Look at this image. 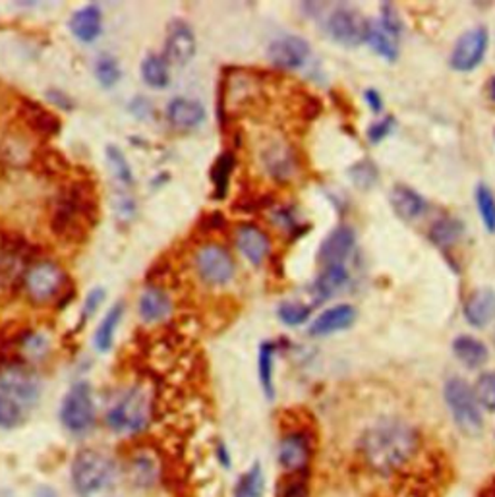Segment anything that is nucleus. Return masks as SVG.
Masks as SVG:
<instances>
[{
  "label": "nucleus",
  "instance_id": "f257e3e1",
  "mask_svg": "<svg viewBox=\"0 0 495 497\" xmlns=\"http://www.w3.org/2000/svg\"><path fill=\"white\" fill-rule=\"evenodd\" d=\"M364 461L379 473H393L405 466L418 449V434L403 420H381L360 439Z\"/></svg>",
  "mask_w": 495,
  "mask_h": 497
},
{
  "label": "nucleus",
  "instance_id": "f03ea898",
  "mask_svg": "<svg viewBox=\"0 0 495 497\" xmlns=\"http://www.w3.org/2000/svg\"><path fill=\"white\" fill-rule=\"evenodd\" d=\"M99 200L95 184L89 181H74L64 186L52 203L51 229L62 240L78 242L86 239L98 223Z\"/></svg>",
  "mask_w": 495,
  "mask_h": 497
},
{
  "label": "nucleus",
  "instance_id": "7ed1b4c3",
  "mask_svg": "<svg viewBox=\"0 0 495 497\" xmlns=\"http://www.w3.org/2000/svg\"><path fill=\"white\" fill-rule=\"evenodd\" d=\"M72 488L79 497H98L117 480V463L98 449H81L70 468Z\"/></svg>",
  "mask_w": 495,
  "mask_h": 497
},
{
  "label": "nucleus",
  "instance_id": "20e7f679",
  "mask_svg": "<svg viewBox=\"0 0 495 497\" xmlns=\"http://www.w3.org/2000/svg\"><path fill=\"white\" fill-rule=\"evenodd\" d=\"M154 417V395L144 385H134L107 412V426L117 434H140Z\"/></svg>",
  "mask_w": 495,
  "mask_h": 497
},
{
  "label": "nucleus",
  "instance_id": "39448f33",
  "mask_svg": "<svg viewBox=\"0 0 495 497\" xmlns=\"http://www.w3.org/2000/svg\"><path fill=\"white\" fill-rule=\"evenodd\" d=\"M444 399L459 430L464 436H480L484 427V418L471 383L457 376L449 378L444 385Z\"/></svg>",
  "mask_w": 495,
  "mask_h": 497
},
{
  "label": "nucleus",
  "instance_id": "423d86ee",
  "mask_svg": "<svg viewBox=\"0 0 495 497\" xmlns=\"http://www.w3.org/2000/svg\"><path fill=\"white\" fill-rule=\"evenodd\" d=\"M70 285L64 269L54 261H35L25 271L23 286L25 293L35 304H49L64 295V288Z\"/></svg>",
  "mask_w": 495,
  "mask_h": 497
},
{
  "label": "nucleus",
  "instance_id": "0eeeda50",
  "mask_svg": "<svg viewBox=\"0 0 495 497\" xmlns=\"http://www.w3.org/2000/svg\"><path fill=\"white\" fill-rule=\"evenodd\" d=\"M61 422L74 436L88 434L95 424V403L89 383L78 381L62 399Z\"/></svg>",
  "mask_w": 495,
  "mask_h": 497
},
{
  "label": "nucleus",
  "instance_id": "6e6552de",
  "mask_svg": "<svg viewBox=\"0 0 495 497\" xmlns=\"http://www.w3.org/2000/svg\"><path fill=\"white\" fill-rule=\"evenodd\" d=\"M196 273L210 286H225L235 279L237 266L230 252L221 244H205L196 252Z\"/></svg>",
  "mask_w": 495,
  "mask_h": 497
},
{
  "label": "nucleus",
  "instance_id": "1a4fd4ad",
  "mask_svg": "<svg viewBox=\"0 0 495 497\" xmlns=\"http://www.w3.org/2000/svg\"><path fill=\"white\" fill-rule=\"evenodd\" d=\"M0 393L23 405H35L41 395V381L35 371L20 362H8L0 368Z\"/></svg>",
  "mask_w": 495,
  "mask_h": 497
},
{
  "label": "nucleus",
  "instance_id": "9d476101",
  "mask_svg": "<svg viewBox=\"0 0 495 497\" xmlns=\"http://www.w3.org/2000/svg\"><path fill=\"white\" fill-rule=\"evenodd\" d=\"M490 47V33L484 25L464 32L453 47L449 64L457 72H472L482 64Z\"/></svg>",
  "mask_w": 495,
  "mask_h": 497
},
{
  "label": "nucleus",
  "instance_id": "9b49d317",
  "mask_svg": "<svg viewBox=\"0 0 495 497\" xmlns=\"http://www.w3.org/2000/svg\"><path fill=\"white\" fill-rule=\"evenodd\" d=\"M33 246L18 234H10L0 242V279L5 285L16 281L33 264Z\"/></svg>",
  "mask_w": 495,
  "mask_h": 497
},
{
  "label": "nucleus",
  "instance_id": "f8f14e48",
  "mask_svg": "<svg viewBox=\"0 0 495 497\" xmlns=\"http://www.w3.org/2000/svg\"><path fill=\"white\" fill-rule=\"evenodd\" d=\"M369 20L359 10L337 8L327 20V33L342 47H359L366 41Z\"/></svg>",
  "mask_w": 495,
  "mask_h": 497
},
{
  "label": "nucleus",
  "instance_id": "ddd939ff",
  "mask_svg": "<svg viewBox=\"0 0 495 497\" xmlns=\"http://www.w3.org/2000/svg\"><path fill=\"white\" fill-rule=\"evenodd\" d=\"M312 47L306 39L298 35H285L275 39L267 49L269 62L279 70H298L310 59Z\"/></svg>",
  "mask_w": 495,
  "mask_h": 497
},
{
  "label": "nucleus",
  "instance_id": "4468645a",
  "mask_svg": "<svg viewBox=\"0 0 495 497\" xmlns=\"http://www.w3.org/2000/svg\"><path fill=\"white\" fill-rule=\"evenodd\" d=\"M266 173L277 183L293 181L298 173V157L293 147L285 142H271L259 154Z\"/></svg>",
  "mask_w": 495,
  "mask_h": 497
},
{
  "label": "nucleus",
  "instance_id": "2eb2a0df",
  "mask_svg": "<svg viewBox=\"0 0 495 497\" xmlns=\"http://www.w3.org/2000/svg\"><path fill=\"white\" fill-rule=\"evenodd\" d=\"M356 246V232L349 225H339L327 234L318 250V264L325 267L345 266L347 258L352 254Z\"/></svg>",
  "mask_w": 495,
  "mask_h": 497
},
{
  "label": "nucleus",
  "instance_id": "dca6fc26",
  "mask_svg": "<svg viewBox=\"0 0 495 497\" xmlns=\"http://www.w3.org/2000/svg\"><path fill=\"white\" fill-rule=\"evenodd\" d=\"M196 54V35L191 27L182 22L174 20L169 25L167 41H164V61L174 66H186Z\"/></svg>",
  "mask_w": 495,
  "mask_h": 497
},
{
  "label": "nucleus",
  "instance_id": "f3484780",
  "mask_svg": "<svg viewBox=\"0 0 495 497\" xmlns=\"http://www.w3.org/2000/svg\"><path fill=\"white\" fill-rule=\"evenodd\" d=\"M356 317H359V310L352 304H337V306L322 312L312 322L308 333L312 337H327L333 333H341L354 325Z\"/></svg>",
  "mask_w": 495,
  "mask_h": 497
},
{
  "label": "nucleus",
  "instance_id": "a211bd4d",
  "mask_svg": "<svg viewBox=\"0 0 495 497\" xmlns=\"http://www.w3.org/2000/svg\"><path fill=\"white\" fill-rule=\"evenodd\" d=\"M237 246L240 254L250 261L254 267L264 266V261L269 258L271 252L267 232L252 223H244L237 229Z\"/></svg>",
  "mask_w": 495,
  "mask_h": 497
},
{
  "label": "nucleus",
  "instance_id": "6ab92c4d",
  "mask_svg": "<svg viewBox=\"0 0 495 497\" xmlns=\"http://www.w3.org/2000/svg\"><path fill=\"white\" fill-rule=\"evenodd\" d=\"M464 320L474 329H484L495 320V291L491 286H480L464 302Z\"/></svg>",
  "mask_w": 495,
  "mask_h": 497
},
{
  "label": "nucleus",
  "instance_id": "aec40b11",
  "mask_svg": "<svg viewBox=\"0 0 495 497\" xmlns=\"http://www.w3.org/2000/svg\"><path fill=\"white\" fill-rule=\"evenodd\" d=\"M310 439L304 432L286 434L279 444V464L286 473H298L310 461Z\"/></svg>",
  "mask_w": 495,
  "mask_h": 497
},
{
  "label": "nucleus",
  "instance_id": "412c9836",
  "mask_svg": "<svg viewBox=\"0 0 495 497\" xmlns=\"http://www.w3.org/2000/svg\"><path fill=\"white\" fill-rule=\"evenodd\" d=\"M20 115H22L27 128L33 130L39 136H43V137L59 136L61 130H62L61 118L54 113H51V110H47L43 105L37 103V101L22 99Z\"/></svg>",
  "mask_w": 495,
  "mask_h": 497
},
{
  "label": "nucleus",
  "instance_id": "4be33fe9",
  "mask_svg": "<svg viewBox=\"0 0 495 497\" xmlns=\"http://www.w3.org/2000/svg\"><path fill=\"white\" fill-rule=\"evenodd\" d=\"M389 202L395 215L405 220V223H412V220L420 219L425 213V210H428V202H425V198L418 194L415 188L405 184H397L391 190Z\"/></svg>",
  "mask_w": 495,
  "mask_h": 497
},
{
  "label": "nucleus",
  "instance_id": "5701e85b",
  "mask_svg": "<svg viewBox=\"0 0 495 497\" xmlns=\"http://www.w3.org/2000/svg\"><path fill=\"white\" fill-rule=\"evenodd\" d=\"M137 312L145 324H159L171 315L173 300L161 286H147L137 302Z\"/></svg>",
  "mask_w": 495,
  "mask_h": 497
},
{
  "label": "nucleus",
  "instance_id": "b1692460",
  "mask_svg": "<svg viewBox=\"0 0 495 497\" xmlns=\"http://www.w3.org/2000/svg\"><path fill=\"white\" fill-rule=\"evenodd\" d=\"M167 118L176 130L198 128L205 120V107L196 99L174 98L167 105Z\"/></svg>",
  "mask_w": 495,
  "mask_h": 497
},
{
  "label": "nucleus",
  "instance_id": "393cba45",
  "mask_svg": "<svg viewBox=\"0 0 495 497\" xmlns=\"http://www.w3.org/2000/svg\"><path fill=\"white\" fill-rule=\"evenodd\" d=\"M70 32L81 43H93L103 32V14L99 6L89 5L79 8L70 20Z\"/></svg>",
  "mask_w": 495,
  "mask_h": 497
},
{
  "label": "nucleus",
  "instance_id": "a878e982",
  "mask_svg": "<svg viewBox=\"0 0 495 497\" xmlns=\"http://www.w3.org/2000/svg\"><path fill=\"white\" fill-rule=\"evenodd\" d=\"M453 354H455L457 361L469 370L482 368L490 358L486 342L472 335H459L453 341Z\"/></svg>",
  "mask_w": 495,
  "mask_h": 497
},
{
  "label": "nucleus",
  "instance_id": "bb28decb",
  "mask_svg": "<svg viewBox=\"0 0 495 497\" xmlns=\"http://www.w3.org/2000/svg\"><path fill=\"white\" fill-rule=\"evenodd\" d=\"M350 279L349 269L345 266H333V267H325L318 279L313 281V296L320 298V302L332 298L333 295H337L342 286H345Z\"/></svg>",
  "mask_w": 495,
  "mask_h": 497
},
{
  "label": "nucleus",
  "instance_id": "cd10ccee",
  "mask_svg": "<svg viewBox=\"0 0 495 497\" xmlns=\"http://www.w3.org/2000/svg\"><path fill=\"white\" fill-rule=\"evenodd\" d=\"M464 234V223L455 217H444L432 225L428 237L439 248V250H449L455 246Z\"/></svg>",
  "mask_w": 495,
  "mask_h": 497
},
{
  "label": "nucleus",
  "instance_id": "c85d7f7f",
  "mask_svg": "<svg viewBox=\"0 0 495 497\" xmlns=\"http://www.w3.org/2000/svg\"><path fill=\"white\" fill-rule=\"evenodd\" d=\"M124 310H126V306H124L122 302H117L115 306L111 310H108V314L103 317V322L99 324L98 331H95L93 344H95V349H98L99 352H108V351L113 349L115 333H117L118 324L122 322Z\"/></svg>",
  "mask_w": 495,
  "mask_h": 497
},
{
  "label": "nucleus",
  "instance_id": "c756f323",
  "mask_svg": "<svg viewBox=\"0 0 495 497\" xmlns=\"http://www.w3.org/2000/svg\"><path fill=\"white\" fill-rule=\"evenodd\" d=\"M275 351H277V344L275 342H261L259 352H257V376L261 391H264L267 400L275 399Z\"/></svg>",
  "mask_w": 495,
  "mask_h": 497
},
{
  "label": "nucleus",
  "instance_id": "7c9ffc66",
  "mask_svg": "<svg viewBox=\"0 0 495 497\" xmlns=\"http://www.w3.org/2000/svg\"><path fill=\"white\" fill-rule=\"evenodd\" d=\"M366 43L388 62H395L398 59V39L385 32L379 22H369Z\"/></svg>",
  "mask_w": 495,
  "mask_h": 497
},
{
  "label": "nucleus",
  "instance_id": "2f4dec72",
  "mask_svg": "<svg viewBox=\"0 0 495 497\" xmlns=\"http://www.w3.org/2000/svg\"><path fill=\"white\" fill-rule=\"evenodd\" d=\"M237 167V157L232 151H223L221 155L217 157L215 164L211 167V183H213V198L223 200L229 192L230 176L235 173Z\"/></svg>",
  "mask_w": 495,
  "mask_h": 497
},
{
  "label": "nucleus",
  "instance_id": "473e14b6",
  "mask_svg": "<svg viewBox=\"0 0 495 497\" xmlns=\"http://www.w3.org/2000/svg\"><path fill=\"white\" fill-rule=\"evenodd\" d=\"M142 78L149 88L164 89L171 84L169 62L161 54H147L142 62Z\"/></svg>",
  "mask_w": 495,
  "mask_h": 497
},
{
  "label": "nucleus",
  "instance_id": "72a5a7b5",
  "mask_svg": "<svg viewBox=\"0 0 495 497\" xmlns=\"http://www.w3.org/2000/svg\"><path fill=\"white\" fill-rule=\"evenodd\" d=\"M159 466L149 455H135L130 461V480L137 488H151L157 482Z\"/></svg>",
  "mask_w": 495,
  "mask_h": 497
},
{
  "label": "nucleus",
  "instance_id": "f704fd0d",
  "mask_svg": "<svg viewBox=\"0 0 495 497\" xmlns=\"http://www.w3.org/2000/svg\"><path fill=\"white\" fill-rule=\"evenodd\" d=\"M266 490L264 468L256 463L250 471L244 473L235 486V497H261Z\"/></svg>",
  "mask_w": 495,
  "mask_h": 497
},
{
  "label": "nucleus",
  "instance_id": "c9c22d12",
  "mask_svg": "<svg viewBox=\"0 0 495 497\" xmlns=\"http://www.w3.org/2000/svg\"><path fill=\"white\" fill-rule=\"evenodd\" d=\"M347 173H349L350 183L359 190H371L379 181V171L376 167V163L369 159H362L359 163H354Z\"/></svg>",
  "mask_w": 495,
  "mask_h": 497
},
{
  "label": "nucleus",
  "instance_id": "e433bc0d",
  "mask_svg": "<svg viewBox=\"0 0 495 497\" xmlns=\"http://www.w3.org/2000/svg\"><path fill=\"white\" fill-rule=\"evenodd\" d=\"M95 78H98L99 84L107 89L118 84L122 78V70L113 54H101V57H98V61H95Z\"/></svg>",
  "mask_w": 495,
  "mask_h": 497
},
{
  "label": "nucleus",
  "instance_id": "4c0bfd02",
  "mask_svg": "<svg viewBox=\"0 0 495 497\" xmlns=\"http://www.w3.org/2000/svg\"><path fill=\"white\" fill-rule=\"evenodd\" d=\"M472 391H474V397L478 400L480 408H484L488 412H495V370L480 374Z\"/></svg>",
  "mask_w": 495,
  "mask_h": 497
},
{
  "label": "nucleus",
  "instance_id": "58836bf2",
  "mask_svg": "<svg viewBox=\"0 0 495 497\" xmlns=\"http://www.w3.org/2000/svg\"><path fill=\"white\" fill-rule=\"evenodd\" d=\"M476 203H478L480 217H482L484 229L495 234V196L486 184L476 186Z\"/></svg>",
  "mask_w": 495,
  "mask_h": 497
},
{
  "label": "nucleus",
  "instance_id": "ea45409f",
  "mask_svg": "<svg viewBox=\"0 0 495 497\" xmlns=\"http://www.w3.org/2000/svg\"><path fill=\"white\" fill-rule=\"evenodd\" d=\"M23 422V407L12 397L0 393V430H14Z\"/></svg>",
  "mask_w": 495,
  "mask_h": 497
},
{
  "label": "nucleus",
  "instance_id": "a19ab883",
  "mask_svg": "<svg viewBox=\"0 0 495 497\" xmlns=\"http://www.w3.org/2000/svg\"><path fill=\"white\" fill-rule=\"evenodd\" d=\"M105 154H107L108 167H111L113 174L117 176V181H118L122 186H132V183H134L132 169H130V164H128L126 157H124L122 151H120L117 145L111 144V145H107Z\"/></svg>",
  "mask_w": 495,
  "mask_h": 497
},
{
  "label": "nucleus",
  "instance_id": "79ce46f5",
  "mask_svg": "<svg viewBox=\"0 0 495 497\" xmlns=\"http://www.w3.org/2000/svg\"><path fill=\"white\" fill-rule=\"evenodd\" d=\"M310 308L306 306V304L302 302H294V300H288V302H283L279 310H277V315L283 325H288V327H300L304 325L308 320H310Z\"/></svg>",
  "mask_w": 495,
  "mask_h": 497
},
{
  "label": "nucleus",
  "instance_id": "37998d69",
  "mask_svg": "<svg viewBox=\"0 0 495 497\" xmlns=\"http://www.w3.org/2000/svg\"><path fill=\"white\" fill-rule=\"evenodd\" d=\"M20 351L30 358V361H37V358H43L49 351V341L39 335V333H33V331L30 329L27 333L23 335L22 342H20Z\"/></svg>",
  "mask_w": 495,
  "mask_h": 497
},
{
  "label": "nucleus",
  "instance_id": "c03bdc74",
  "mask_svg": "<svg viewBox=\"0 0 495 497\" xmlns=\"http://www.w3.org/2000/svg\"><path fill=\"white\" fill-rule=\"evenodd\" d=\"M379 25L383 27L385 32H389L391 35H395L397 39H401L403 33V20L398 16L397 8L391 3H383L381 12H379Z\"/></svg>",
  "mask_w": 495,
  "mask_h": 497
},
{
  "label": "nucleus",
  "instance_id": "a18cd8bd",
  "mask_svg": "<svg viewBox=\"0 0 495 497\" xmlns=\"http://www.w3.org/2000/svg\"><path fill=\"white\" fill-rule=\"evenodd\" d=\"M395 128V118L393 117H383L379 122H374L368 128L366 136L371 144H381L385 137H388Z\"/></svg>",
  "mask_w": 495,
  "mask_h": 497
},
{
  "label": "nucleus",
  "instance_id": "49530a36",
  "mask_svg": "<svg viewBox=\"0 0 495 497\" xmlns=\"http://www.w3.org/2000/svg\"><path fill=\"white\" fill-rule=\"evenodd\" d=\"M105 300V288H93V291L88 295L84 308H81V317H79V327L86 325L89 317L99 310V306Z\"/></svg>",
  "mask_w": 495,
  "mask_h": 497
},
{
  "label": "nucleus",
  "instance_id": "de8ad7c7",
  "mask_svg": "<svg viewBox=\"0 0 495 497\" xmlns=\"http://www.w3.org/2000/svg\"><path fill=\"white\" fill-rule=\"evenodd\" d=\"M47 99L52 103V105H57L59 108H62V110H66V113H68V110H74V101H72V98H68V95L66 93H62V91H59V89H49L47 91Z\"/></svg>",
  "mask_w": 495,
  "mask_h": 497
},
{
  "label": "nucleus",
  "instance_id": "09e8293b",
  "mask_svg": "<svg viewBox=\"0 0 495 497\" xmlns=\"http://www.w3.org/2000/svg\"><path fill=\"white\" fill-rule=\"evenodd\" d=\"M364 99H366L368 107L371 108V113H374V115L383 113V99H381V93L378 89H366Z\"/></svg>",
  "mask_w": 495,
  "mask_h": 497
},
{
  "label": "nucleus",
  "instance_id": "8fccbe9b",
  "mask_svg": "<svg viewBox=\"0 0 495 497\" xmlns=\"http://www.w3.org/2000/svg\"><path fill=\"white\" fill-rule=\"evenodd\" d=\"M279 497H306V490L302 484H288Z\"/></svg>",
  "mask_w": 495,
  "mask_h": 497
},
{
  "label": "nucleus",
  "instance_id": "3c124183",
  "mask_svg": "<svg viewBox=\"0 0 495 497\" xmlns=\"http://www.w3.org/2000/svg\"><path fill=\"white\" fill-rule=\"evenodd\" d=\"M217 459L225 468H230V455H229V449L225 444L217 445Z\"/></svg>",
  "mask_w": 495,
  "mask_h": 497
},
{
  "label": "nucleus",
  "instance_id": "603ef678",
  "mask_svg": "<svg viewBox=\"0 0 495 497\" xmlns=\"http://www.w3.org/2000/svg\"><path fill=\"white\" fill-rule=\"evenodd\" d=\"M488 91H490V98L491 101H495V76L490 80V86H488Z\"/></svg>",
  "mask_w": 495,
  "mask_h": 497
},
{
  "label": "nucleus",
  "instance_id": "864d4df0",
  "mask_svg": "<svg viewBox=\"0 0 495 497\" xmlns=\"http://www.w3.org/2000/svg\"><path fill=\"white\" fill-rule=\"evenodd\" d=\"M3 295H5V283L0 279V302H3Z\"/></svg>",
  "mask_w": 495,
  "mask_h": 497
},
{
  "label": "nucleus",
  "instance_id": "5fc2aeb1",
  "mask_svg": "<svg viewBox=\"0 0 495 497\" xmlns=\"http://www.w3.org/2000/svg\"><path fill=\"white\" fill-rule=\"evenodd\" d=\"M493 341H495V335H493Z\"/></svg>",
  "mask_w": 495,
  "mask_h": 497
}]
</instances>
